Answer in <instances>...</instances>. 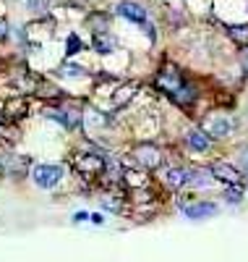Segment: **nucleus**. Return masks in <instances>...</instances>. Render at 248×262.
<instances>
[{"instance_id": "f257e3e1", "label": "nucleus", "mask_w": 248, "mask_h": 262, "mask_svg": "<svg viewBox=\"0 0 248 262\" xmlns=\"http://www.w3.org/2000/svg\"><path fill=\"white\" fill-rule=\"evenodd\" d=\"M32 179L39 189H53L60 184L63 179V168L60 165H53V163H39L32 168Z\"/></svg>"}, {"instance_id": "f03ea898", "label": "nucleus", "mask_w": 248, "mask_h": 262, "mask_svg": "<svg viewBox=\"0 0 248 262\" xmlns=\"http://www.w3.org/2000/svg\"><path fill=\"white\" fill-rule=\"evenodd\" d=\"M133 158H136V163L146 170H152V168H160L162 165V149L157 147V144H152V142H141V144H136L133 147Z\"/></svg>"}, {"instance_id": "7ed1b4c3", "label": "nucleus", "mask_w": 248, "mask_h": 262, "mask_svg": "<svg viewBox=\"0 0 248 262\" xmlns=\"http://www.w3.org/2000/svg\"><path fill=\"white\" fill-rule=\"evenodd\" d=\"M157 86L167 95H178L186 84H183V79H180V74L172 69V66H165V69L157 74Z\"/></svg>"}, {"instance_id": "20e7f679", "label": "nucleus", "mask_w": 248, "mask_h": 262, "mask_svg": "<svg viewBox=\"0 0 248 262\" xmlns=\"http://www.w3.org/2000/svg\"><path fill=\"white\" fill-rule=\"evenodd\" d=\"M230 128H233L230 118H228V116H219V113L207 116L204 123H201V131H204V134H209V137H228Z\"/></svg>"}, {"instance_id": "39448f33", "label": "nucleus", "mask_w": 248, "mask_h": 262, "mask_svg": "<svg viewBox=\"0 0 248 262\" xmlns=\"http://www.w3.org/2000/svg\"><path fill=\"white\" fill-rule=\"evenodd\" d=\"M212 176L219 179V184H228V186H240L243 184V176H240V170L230 163H212Z\"/></svg>"}, {"instance_id": "423d86ee", "label": "nucleus", "mask_w": 248, "mask_h": 262, "mask_svg": "<svg viewBox=\"0 0 248 262\" xmlns=\"http://www.w3.org/2000/svg\"><path fill=\"white\" fill-rule=\"evenodd\" d=\"M76 170L84 173V176H100L105 170V160L100 155H92V152H84V155H76Z\"/></svg>"}, {"instance_id": "0eeeda50", "label": "nucleus", "mask_w": 248, "mask_h": 262, "mask_svg": "<svg viewBox=\"0 0 248 262\" xmlns=\"http://www.w3.org/2000/svg\"><path fill=\"white\" fill-rule=\"evenodd\" d=\"M183 215L191 217V221H204V217L217 215V205H212V202H191V205H183Z\"/></svg>"}, {"instance_id": "6e6552de", "label": "nucleus", "mask_w": 248, "mask_h": 262, "mask_svg": "<svg viewBox=\"0 0 248 262\" xmlns=\"http://www.w3.org/2000/svg\"><path fill=\"white\" fill-rule=\"evenodd\" d=\"M118 16H123L126 21H133V24H146V11L139 3H131V0H123L118 6Z\"/></svg>"}, {"instance_id": "1a4fd4ad", "label": "nucleus", "mask_w": 248, "mask_h": 262, "mask_svg": "<svg viewBox=\"0 0 248 262\" xmlns=\"http://www.w3.org/2000/svg\"><path fill=\"white\" fill-rule=\"evenodd\" d=\"M27 111H29L27 100L16 97V100H8V102L3 105V118H6V121H11V123H16V121H21V118L27 116Z\"/></svg>"}, {"instance_id": "9d476101", "label": "nucleus", "mask_w": 248, "mask_h": 262, "mask_svg": "<svg viewBox=\"0 0 248 262\" xmlns=\"http://www.w3.org/2000/svg\"><path fill=\"white\" fill-rule=\"evenodd\" d=\"M186 142H188V147H191L193 152H207V149L212 147V137L204 134L201 128H191L188 134H186Z\"/></svg>"}, {"instance_id": "9b49d317", "label": "nucleus", "mask_w": 248, "mask_h": 262, "mask_svg": "<svg viewBox=\"0 0 248 262\" xmlns=\"http://www.w3.org/2000/svg\"><path fill=\"white\" fill-rule=\"evenodd\" d=\"M214 184V176L209 168H196V170H188V181L186 186H196V189H207Z\"/></svg>"}, {"instance_id": "f8f14e48", "label": "nucleus", "mask_w": 248, "mask_h": 262, "mask_svg": "<svg viewBox=\"0 0 248 262\" xmlns=\"http://www.w3.org/2000/svg\"><path fill=\"white\" fill-rule=\"evenodd\" d=\"M53 29H55V24L50 18H37V21H32V24L27 27V34L32 39H44V37L53 34Z\"/></svg>"}, {"instance_id": "ddd939ff", "label": "nucleus", "mask_w": 248, "mask_h": 262, "mask_svg": "<svg viewBox=\"0 0 248 262\" xmlns=\"http://www.w3.org/2000/svg\"><path fill=\"white\" fill-rule=\"evenodd\" d=\"M162 181H165L170 189H183L186 181H188V170H183V168H167V170L162 173Z\"/></svg>"}, {"instance_id": "4468645a", "label": "nucleus", "mask_w": 248, "mask_h": 262, "mask_svg": "<svg viewBox=\"0 0 248 262\" xmlns=\"http://www.w3.org/2000/svg\"><path fill=\"white\" fill-rule=\"evenodd\" d=\"M139 92V84L136 81H128V84H120L118 86V90L115 92H112V105H115V107H120V105H126L133 95H136Z\"/></svg>"}, {"instance_id": "2eb2a0df", "label": "nucleus", "mask_w": 248, "mask_h": 262, "mask_svg": "<svg viewBox=\"0 0 248 262\" xmlns=\"http://www.w3.org/2000/svg\"><path fill=\"white\" fill-rule=\"evenodd\" d=\"M123 181H126L128 186H133V189H144V186H149V176H146V170H144V168H141V170L128 168V170L123 173Z\"/></svg>"}, {"instance_id": "dca6fc26", "label": "nucleus", "mask_w": 248, "mask_h": 262, "mask_svg": "<svg viewBox=\"0 0 248 262\" xmlns=\"http://www.w3.org/2000/svg\"><path fill=\"white\" fill-rule=\"evenodd\" d=\"M115 37H110V34H94V50L97 53H110V50H115Z\"/></svg>"}, {"instance_id": "f3484780", "label": "nucleus", "mask_w": 248, "mask_h": 262, "mask_svg": "<svg viewBox=\"0 0 248 262\" xmlns=\"http://www.w3.org/2000/svg\"><path fill=\"white\" fill-rule=\"evenodd\" d=\"M60 76H68V79H84V76H86V71L81 69V66L63 63V66H60Z\"/></svg>"}, {"instance_id": "a211bd4d", "label": "nucleus", "mask_w": 248, "mask_h": 262, "mask_svg": "<svg viewBox=\"0 0 248 262\" xmlns=\"http://www.w3.org/2000/svg\"><path fill=\"white\" fill-rule=\"evenodd\" d=\"M225 200H228V202H240V200H243V189H240V186L225 189Z\"/></svg>"}, {"instance_id": "6ab92c4d", "label": "nucleus", "mask_w": 248, "mask_h": 262, "mask_svg": "<svg viewBox=\"0 0 248 262\" xmlns=\"http://www.w3.org/2000/svg\"><path fill=\"white\" fill-rule=\"evenodd\" d=\"M238 58H240V69H243V71L248 74V45H243V48H240Z\"/></svg>"}, {"instance_id": "aec40b11", "label": "nucleus", "mask_w": 248, "mask_h": 262, "mask_svg": "<svg viewBox=\"0 0 248 262\" xmlns=\"http://www.w3.org/2000/svg\"><path fill=\"white\" fill-rule=\"evenodd\" d=\"M230 34H235V39H248V27H233Z\"/></svg>"}, {"instance_id": "412c9836", "label": "nucleus", "mask_w": 248, "mask_h": 262, "mask_svg": "<svg viewBox=\"0 0 248 262\" xmlns=\"http://www.w3.org/2000/svg\"><path fill=\"white\" fill-rule=\"evenodd\" d=\"M8 37V21L3 18V16H0V42H3Z\"/></svg>"}, {"instance_id": "4be33fe9", "label": "nucleus", "mask_w": 248, "mask_h": 262, "mask_svg": "<svg viewBox=\"0 0 248 262\" xmlns=\"http://www.w3.org/2000/svg\"><path fill=\"white\" fill-rule=\"evenodd\" d=\"M240 168L248 173V147H243V149H240Z\"/></svg>"}, {"instance_id": "5701e85b", "label": "nucleus", "mask_w": 248, "mask_h": 262, "mask_svg": "<svg viewBox=\"0 0 248 262\" xmlns=\"http://www.w3.org/2000/svg\"><path fill=\"white\" fill-rule=\"evenodd\" d=\"M27 6H29V11H42L44 8V0H27Z\"/></svg>"}, {"instance_id": "b1692460", "label": "nucleus", "mask_w": 248, "mask_h": 262, "mask_svg": "<svg viewBox=\"0 0 248 262\" xmlns=\"http://www.w3.org/2000/svg\"><path fill=\"white\" fill-rule=\"evenodd\" d=\"M79 48H81V42H79V39H76V34H73V37L68 39V53H73V50H79Z\"/></svg>"}]
</instances>
